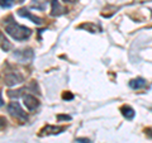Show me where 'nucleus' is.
I'll list each match as a JSON object with an SVG mask.
<instances>
[{
    "label": "nucleus",
    "instance_id": "nucleus-17",
    "mask_svg": "<svg viewBox=\"0 0 152 143\" xmlns=\"http://www.w3.org/2000/svg\"><path fill=\"white\" fill-rule=\"evenodd\" d=\"M4 105V101H3V96H1V94H0V108H1Z\"/></svg>",
    "mask_w": 152,
    "mask_h": 143
},
{
    "label": "nucleus",
    "instance_id": "nucleus-10",
    "mask_svg": "<svg viewBox=\"0 0 152 143\" xmlns=\"http://www.w3.org/2000/svg\"><path fill=\"white\" fill-rule=\"evenodd\" d=\"M47 7V0H31V8L36 9V10L43 12L46 10Z\"/></svg>",
    "mask_w": 152,
    "mask_h": 143
},
{
    "label": "nucleus",
    "instance_id": "nucleus-14",
    "mask_svg": "<svg viewBox=\"0 0 152 143\" xmlns=\"http://www.w3.org/2000/svg\"><path fill=\"white\" fill-rule=\"evenodd\" d=\"M62 98H64V100H72L74 99V95L70 94V93H65L62 95Z\"/></svg>",
    "mask_w": 152,
    "mask_h": 143
},
{
    "label": "nucleus",
    "instance_id": "nucleus-1",
    "mask_svg": "<svg viewBox=\"0 0 152 143\" xmlns=\"http://www.w3.org/2000/svg\"><path fill=\"white\" fill-rule=\"evenodd\" d=\"M5 32L15 41H24L27 38H29L32 34V31L29 28L23 27L20 24H18V23H15L14 20H12V17H10V22H7Z\"/></svg>",
    "mask_w": 152,
    "mask_h": 143
},
{
    "label": "nucleus",
    "instance_id": "nucleus-2",
    "mask_svg": "<svg viewBox=\"0 0 152 143\" xmlns=\"http://www.w3.org/2000/svg\"><path fill=\"white\" fill-rule=\"evenodd\" d=\"M14 58L20 63H29L34 58V53H33L32 48H23V50H17L14 52Z\"/></svg>",
    "mask_w": 152,
    "mask_h": 143
},
{
    "label": "nucleus",
    "instance_id": "nucleus-12",
    "mask_svg": "<svg viewBox=\"0 0 152 143\" xmlns=\"http://www.w3.org/2000/svg\"><path fill=\"white\" fill-rule=\"evenodd\" d=\"M0 47H1V50H3V51H5V52L12 48L10 42H9V41L7 39L5 36H4L1 32H0Z\"/></svg>",
    "mask_w": 152,
    "mask_h": 143
},
{
    "label": "nucleus",
    "instance_id": "nucleus-8",
    "mask_svg": "<svg viewBox=\"0 0 152 143\" xmlns=\"http://www.w3.org/2000/svg\"><path fill=\"white\" fill-rule=\"evenodd\" d=\"M146 85H147L146 80L142 77H137V79H133L129 81V88L133 90H141V89L146 88Z\"/></svg>",
    "mask_w": 152,
    "mask_h": 143
},
{
    "label": "nucleus",
    "instance_id": "nucleus-11",
    "mask_svg": "<svg viewBox=\"0 0 152 143\" xmlns=\"http://www.w3.org/2000/svg\"><path fill=\"white\" fill-rule=\"evenodd\" d=\"M121 112L123 114V117H124L126 119H128V120H131V119L134 118V114H136L134 110H133L129 105H123L121 108Z\"/></svg>",
    "mask_w": 152,
    "mask_h": 143
},
{
    "label": "nucleus",
    "instance_id": "nucleus-6",
    "mask_svg": "<svg viewBox=\"0 0 152 143\" xmlns=\"http://www.w3.org/2000/svg\"><path fill=\"white\" fill-rule=\"evenodd\" d=\"M50 3H51V7H52V9H51V15L52 17H60L66 12L65 9L60 5L58 0H50Z\"/></svg>",
    "mask_w": 152,
    "mask_h": 143
},
{
    "label": "nucleus",
    "instance_id": "nucleus-5",
    "mask_svg": "<svg viewBox=\"0 0 152 143\" xmlns=\"http://www.w3.org/2000/svg\"><path fill=\"white\" fill-rule=\"evenodd\" d=\"M18 13V15L19 17H23V18H28V19H31V20L34 23V24H37V26H41L42 24V19L41 18H38V17H36V15H32V14L28 12V9H26V8H22V9H19V10L17 12Z\"/></svg>",
    "mask_w": 152,
    "mask_h": 143
},
{
    "label": "nucleus",
    "instance_id": "nucleus-4",
    "mask_svg": "<svg viewBox=\"0 0 152 143\" xmlns=\"http://www.w3.org/2000/svg\"><path fill=\"white\" fill-rule=\"evenodd\" d=\"M23 101H24V105L28 110H34L39 105V101L36 99V96H33L32 94H26L23 95Z\"/></svg>",
    "mask_w": 152,
    "mask_h": 143
},
{
    "label": "nucleus",
    "instance_id": "nucleus-9",
    "mask_svg": "<svg viewBox=\"0 0 152 143\" xmlns=\"http://www.w3.org/2000/svg\"><path fill=\"white\" fill-rule=\"evenodd\" d=\"M65 129L64 127H53V125H47L41 131V134H58Z\"/></svg>",
    "mask_w": 152,
    "mask_h": 143
},
{
    "label": "nucleus",
    "instance_id": "nucleus-3",
    "mask_svg": "<svg viewBox=\"0 0 152 143\" xmlns=\"http://www.w3.org/2000/svg\"><path fill=\"white\" fill-rule=\"evenodd\" d=\"M8 112L12 114L14 118L19 119V120H27V114L24 113V110L22 109L20 104L17 103V101H12L10 104L8 105Z\"/></svg>",
    "mask_w": 152,
    "mask_h": 143
},
{
    "label": "nucleus",
    "instance_id": "nucleus-16",
    "mask_svg": "<svg viewBox=\"0 0 152 143\" xmlns=\"http://www.w3.org/2000/svg\"><path fill=\"white\" fill-rule=\"evenodd\" d=\"M77 142H83V143H90L89 139H85V138H79Z\"/></svg>",
    "mask_w": 152,
    "mask_h": 143
},
{
    "label": "nucleus",
    "instance_id": "nucleus-18",
    "mask_svg": "<svg viewBox=\"0 0 152 143\" xmlns=\"http://www.w3.org/2000/svg\"><path fill=\"white\" fill-rule=\"evenodd\" d=\"M64 1L66 3V1H74V0H64Z\"/></svg>",
    "mask_w": 152,
    "mask_h": 143
},
{
    "label": "nucleus",
    "instance_id": "nucleus-15",
    "mask_svg": "<svg viewBox=\"0 0 152 143\" xmlns=\"http://www.w3.org/2000/svg\"><path fill=\"white\" fill-rule=\"evenodd\" d=\"M61 119H65V120H70L71 117H69V115H58V120H61Z\"/></svg>",
    "mask_w": 152,
    "mask_h": 143
},
{
    "label": "nucleus",
    "instance_id": "nucleus-7",
    "mask_svg": "<svg viewBox=\"0 0 152 143\" xmlns=\"http://www.w3.org/2000/svg\"><path fill=\"white\" fill-rule=\"evenodd\" d=\"M5 82H7V85H9V86L20 84L22 82V76L19 75L18 72H9L5 76Z\"/></svg>",
    "mask_w": 152,
    "mask_h": 143
},
{
    "label": "nucleus",
    "instance_id": "nucleus-13",
    "mask_svg": "<svg viewBox=\"0 0 152 143\" xmlns=\"http://www.w3.org/2000/svg\"><path fill=\"white\" fill-rule=\"evenodd\" d=\"M14 5V0H0V7L4 9H9Z\"/></svg>",
    "mask_w": 152,
    "mask_h": 143
}]
</instances>
